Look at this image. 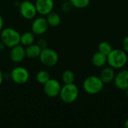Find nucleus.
Instances as JSON below:
<instances>
[{"instance_id": "obj_1", "label": "nucleus", "mask_w": 128, "mask_h": 128, "mask_svg": "<svg viewBox=\"0 0 128 128\" xmlns=\"http://www.w3.org/2000/svg\"><path fill=\"white\" fill-rule=\"evenodd\" d=\"M128 53L121 49H112L107 55V64L113 69L123 68L128 63Z\"/></svg>"}, {"instance_id": "obj_2", "label": "nucleus", "mask_w": 128, "mask_h": 128, "mask_svg": "<svg viewBox=\"0 0 128 128\" xmlns=\"http://www.w3.org/2000/svg\"><path fill=\"white\" fill-rule=\"evenodd\" d=\"M104 87V83L98 76H88L83 82L82 88L83 90L88 94H99Z\"/></svg>"}, {"instance_id": "obj_3", "label": "nucleus", "mask_w": 128, "mask_h": 128, "mask_svg": "<svg viewBox=\"0 0 128 128\" xmlns=\"http://www.w3.org/2000/svg\"><path fill=\"white\" fill-rule=\"evenodd\" d=\"M20 34L12 28H5L1 31V41L5 46L13 47L20 43Z\"/></svg>"}, {"instance_id": "obj_4", "label": "nucleus", "mask_w": 128, "mask_h": 128, "mask_svg": "<svg viewBox=\"0 0 128 128\" xmlns=\"http://www.w3.org/2000/svg\"><path fill=\"white\" fill-rule=\"evenodd\" d=\"M59 96L61 100L65 104L74 103L79 96V88L74 83L64 84L62 86Z\"/></svg>"}, {"instance_id": "obj_5", "label": "nucleus", "mask_w": 128, "mask_h": 128, "mask_svg": "<svg viewBox=\"0 0 128 128\" xmlns=\"http://www.w3.org/2000/svg\"><path fill=\"white\" fill-rule=\"evenodd\" d=\"M39 59L40 62L47 67H53L58 62V55L52 49L44 48L41 50V52L39 56Z\"/></svg>"}, {"instance_id": "obj_6", "label": "nucleus", "mask_w": 128, "mask_h": 128, "mask_svg": "<svg viewBox=\"0 0 128 128\" xmlns=\"http://www.w3.org/2000/svg\"><path fill=\"white\" fill-rule=\"evenodd\" d=\"M19 9L21 16L26 20L34 19L38 13L35 4H33L30 0L22 1L20 4Z\"/></svg>"}, {"instance_id": "obj_7", "label": "nucleus", "mask_w": 128, "mask_h": 128, "mask_svg": "<svg viewBox=\"0 0 128 128\" xmlns=\"http://www.w3.org/2000/svg\"><path fill=\"white\" fill-rule=\"evenodd\" d=\"M10 77L15 83L22 85L28 82L29 79V73L26 68L18 66L11 70Z\"/></svg>"}, {"instance_id": "obj_8", "label": "nucleus", "mask_w": 128, "mask_h": 128, "mask_svg": "<svg viewBox=\"0 0 128 128\" xmlns=\"http://www.w3.org/2000/svg\"><path fill=\"white\" fill-rule=\"evenodd\" d=\"M62 86L60 82L55 79H50L44 84V92L50 98H56L59 95Z\"/></svg>"}, {"instance_id": "obj_9", "label": "nucleus", "mask_w": 128, "mask_h": 128, "mask_svg": "<svg viewBox=\"0 0 128 128\" xmlns=\"http://www.w3.org/2000/svg\"><path fill=\"white\" fill-rule=\"evenodd\" d=\"M49 28V24L46 19L44 17L35 18L32 25V32L36 35H40L46 32Z\"/></svg>"}, {"instance_id": "obj_10", "label": "nucleus", "mask_w": 128, "mask_h": 128, "mask_svg": "<svg viewBox=\"0 0 128 128\" xmlns=\"http://www.w3.org/2000/svg\"><path fill=\"white\" fill-rule=\"evenodd\" d=\"M114 84L116 87L120 90L124 91L128 88V70L122 69L116 74L114 78Z\"/></svg>"}, {"instance_id": "obj_11", "label": "nucleus", "mask_w": 128, "mask_h": 128, "mask_svg": "<svg viewBox=\"0 0 128 128\" xmlns=\"http://www.w3.org/2000/svg\"><path fill=\"white\" fill-rule=\"evenodd\" d=\"M34 4L37 12L43 16H46L52 12L54 8L53 0H36Z\"/></svg>"}, {"instance_id": "obj_12", "label": "nucleus", "mask_w": 128, "mask_h": 128, "mask_svg": "<svg viewBox=\"0 0 128 128\" xmlns=\"http://www.w3.org/2000/svg\"><path fill=\"white\" fill-rule=\"evenodd\" d=\"M26 57V49L24 48V46L17 44L11 47V50L10 52V58L12 62L15 63H20L24 60Z\"/></svg>"}, {"instance_id": "obj_13", "label": "nucleus", "mask_w": 128, "mask_h": 128, "mask_svg": "<svg viewBox=\"0 0 128 128\" xmlns=\"http://www.w3.org/2000/svg\"><path fill=\"white\" fill-rule=\"evenodd\" d=\"M116 73L114 69L111 67H106L102 69L99 76L104 84H109L113 82Z\"/></svg>"}, {"instance_id": "obj_14", "label": "nucleus", "mask_w": 128, "mask_h": 128, "mask_svg": "<svg viewBox=\"0 0 128 128\" xmlns=\"http://www.w3.org/2000/svg\"><path fill=\"white\" fill-rule=\"evenodd\" d=\"M92 63L96 68H103L107 64V56L97 52L92 57Z\"/></svg>"}, {"instance_id": "obj_15", "label": "nucleus", "mask_w": 128, "mask_h": 128, "mask_svg": "<svg viewBox=\"0 0 128 128\" xmlns=\"http://www.w3.org/2000/svg\"><path fill=\"white\" fill-rule=\"evenodd\" d=\"M42 49L38 44H32L29 46H27L26 48V56L29 58H38Z\"/></svg>"}, {"instance_id": "obj_16", "label": "nucleus", "mask_w": 128, "mask_h": 128, "mask_svg": "<svg viewBox=\"0 0 128 128\" xmlns=\"http://www.w3.org/2000/svg\"><path fill=\"white\" fill-rule=\"evenodd\" d=\"M34 35L35 34L32 32H26L23 33L20 35V44L24 46H27L34 44L35 40Z\"/></svg>"}, {"instance_id": "obj_17", "label": "nucleus", "mask_w": 128, "mask_h": 128, "mask_svg": "<svg viewBox=\"0 0 128 128\" xmlns=\"http://www.w3.org/2000/svg\"><path fill=\"white\" fill-rule=\"evenodd\" d=\"M46 21L49 24V26L51 27H57L61 22L60 16L56 12H50L46 15Z\"/></svg>"}, {"instance_id": "obj_18", "label": "nucleus", "mask_w": 128, "mask_h": 128, "mask_svg": "<svg viewBox=\"0 0 128 128\" xmlns=\"http://www.w3.org/2000/svg\"><path fill=\"white\" fill-rule=\"evenodd\" d=\"M62 80L64 84L74 83L75 81V74L70 70H64L62 74Z\"/></svg>"}, {"instance_id": "obj_19", "label": "nucleus", "mask_w": 128, "mask_h": 128, "mask_svg": "<svg viewBox=\"0 0 128 128\" xmlns=\"http://www.w3.org/2000/svg\"><path fill=\"white\" fill-rule=\"evenodd\" d=\"M50 79V74L46 71V70H41L40 71H38L36 74V80L37 81L40 83V84H44L46 83Z\"/></svg>"}, {"instance_id": "obj_20", "label": "nucleus", "mask_w": 128, "mask_h": 128, "mask_svg": "<svg viewBox=\"0 0 128 128\" xmlns=\"http://www.w3.org/2000/svg\"><path fill=\"white\" fill-rule=\"evenodd\" d=\"M98 52H100L103 54L105 55H108L112 50V47L111 46V44L107 42V41H101L98 46Z\"/></svg>"}, {"instance_id": "obj_21", "label": "nucleus", "mask_w": 128, "mask_h": 128, "mask_svg": "<svg viewBox=\"0 0 128 128\" xmlns=\"http://www.w3.org/2000/svg\"><path fill=\"white\" fill-rule=\"evenodd\" d=\"M74 8H78V9H82L87 8L91 0H69Z\"/></svg>"}, {"instance_id": "obj_22", "label": "nucleus", "mask_w": 128, "mask_h": 128, "mask_svg": "<svg viewBox=\"0 0 128 128\" xmlns=\"http://www.w3.org/2000/svg\"><path fill=\"white\" fill-rule=\"evenodd\" d=\"M73 8H74V6L72 5V4L70 3V2L69 0L68 1H64V2L62 5V10L64 13L70 12L72 10Z\"/></svg>"}, {"instance_id": "obj_23", "label": "nucleus", "mask_w": 128, "mask_h": 128, "mask_svg": "<svg viewBox=\"0 0 128 128\" xmlns=\"http://www.w3.org/2000/svg\"><path fill=\"white\" fill-rule=\"evenodd\" d=\"M122 47H123V50L127 53H128V35L126 36L123 39V41H122Z\"/></svg>"}, {"instance_id": "obj_24", "label": "nucleus", "mask_w": 128, "mask_h": 128, "mask_svg": "<svg viewBox=\"0 0 128 128\" xmlns=\"http://www.w3.org/2000/svg\"><path fill=\"white\" fill-rule=\"evenodd\" d=\"M38 44L40 46V48L43 50V49H44V48H46V41L44 40V39H40V40H38V44Z\"/></svg>"}, {"instance_id": "obj_25", "label": "nucleus", "mask_w": 128, "mask_h": 128, "mask_svg": "<svg viewBox=\"0 0 128 128\" xmlns=\"http://www.w3.org/2000/svg\"><path fill=\"white\" fill-rule=\"evenodd\" d=\"M3 26H4V21H3V19H2V16L0 15V32L2 30Z\"/></svg>"}, {"instance_id": "obj_26", "label": "nucleus", "mask_w": 128, "mask_h": 128, "mask_svg": "<svg viewBox=\"0 0 128 128\" xmlns=\"http://www.w3.org/2000/svg\"><path fill=\"white\" fill-rule=\"evenodd\" d=\"M2 82H3V74H2V70L0 69V86L2 84Z\"/></svg>"}, {"instance_id": "obj_27", "label": "nucleus", "mask_w": 128, "mask_h": 128, "mask_svg": "<svg viewBox=\"0 0 128 128\" xmlns=\"http://www.w3.org/2000/svg\"><path fill=\"white\" fill-rule=\"evenodd\" d=\"M124 127L126 128H128V118L126 120V122L124 123Z\"/></svg>"}, {"instance_id": "obj_28", "label": "nucleus", "mask_w": 128, "mask_h": 128, "mask_svg": "<svg viewBox=\"0 0 128 128\" xmlns=\"http://www.w3.org/2000/svg\"><path fill=\"white\" fill-rule=\"evenodd\" d=\"M124 91H125V94H126V96L128 98V88H126Z\"/></svg>"}, {"instance_id": "obj_29", "label": "nucleus", "mask_w": 128, "mask_h": 128, "mask_svg": "<svg viewBox=\"0 0 128 128\" xmlns=\"http://www.w3.org/2000/svg\"><path fill=\"white\" fill-rule=\"evenodd\" d=\"M62 1H64H64H68V0H62Z\"/></svg>"}, {"instance_id": "obj_30", "label": "nucleus", "mask_w": 128, "mask_h": 128, "mask_svg": "<svg viewBox=\"0 0 128 128\" xmlns=\"http://www.w3.org/2000/svg\"><path fill=\"white\" fill-rule=\"evenodd\" d=\"M30 1H36V0H30Z\"/></svg>"}]
</instances>
